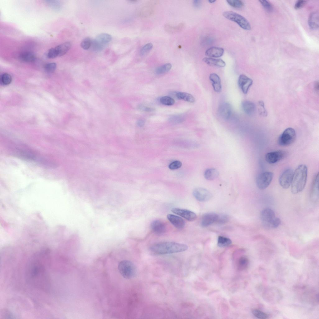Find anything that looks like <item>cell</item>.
I'll list each match as a JSON object with an SVG mask.
<instances>
[{
  "label": "cell",
  "mask_w": 319,
  "mask_h": 319,
  "mask_svg": "<svg viewBox=\"0 0 319 319\" xmlns=\"http://www.w3.org/2000/svg\"><path fill=\"white\" fill-rule=\"evenodd\" d=\"M36 258L31 263L27 271L28 282L34 286L46 291L49 289L50 283L44 260Z\"/></svg>",
  "instance_id": "cell-1"
},
{
  "label": "cell",
  "mask_w": 319,
  "mask_h": 319,
  "mask_svg": "<svg viewBox=\"0 0 319 319\" xmlns=\"http://www.w3.org/2000/svg\"><path fill=\"white\" fill-rule=\"evenodd\" d=\"M188 248V246L184 244L165 242L152 245L150 247V250L155 254L164 255L183 252L187 250Z\"/></svg>",
  "instance_id": "cell-2"
},
{
  "label": "cell",
  "mask_w": 319,
  "mask_h": 319,
  "mask_svg": "<svg viewBox=\"0 0 319 319\" xmlns=\"http://www.w3.org/2000/svg\"><path fill=\"white\" fill-rule=\"evenodd\" d=\"M307 168L304 164L299 165L294 172L291 184V191L296 194L302 191L307 182Z\"/></svg>",
  "instance_id": "cell-3"
},
{
  "label": "cell",
  "mask_w": 319,
  "mask_h": 319,
  "mask_svg": "<svg viewBox=\"0 0 319 319\" xmlns=\"http://www.w3.org/2000/svg\"><path fill=\"white\" fill-rule=\"evenodd\" d=\"M118 269L121 275L127 279L134 278L136 272V269L135 264L128 260H123L121 261L118 265Z\"/></svg>",
  "instance_id": "cell-4"
},
{
  "label": "cell",
  "mask_w": 319,
  "mask_h": 319,
  "mask_svg": "<svg viewBox=\"0 0 319 319\" xmlns=\"http://www.w3.org/2000/svg\"><path fill=\"white\" fill-rule=\"evenodd\" d=\"M223 16L226 19L237 23L241 28L247 30L251 29L250 24L244 17L235 12L228 11L224 12Z\"/></svg>",
  "instance_id": "cell-5"
},
{
  "label": "cell",
  "mask_w": 319,
  "mask_h": 319,
  "mask_svg": "<svg viewBox=\"0 0 319 319\" xmlns=\"http://www.w3.org/2000/svg\"><path fill=\"white\" fill-rule=\"evenodd\" d=\"M112 36L107 33H102L98 35L92 41V47L95 52H99L102 50L110 42Z\"/></svg>",
  "instance_id": "cell-6"
},
{
  "label": "cell",
  "mask_w": 319,
  "mask_h": 319,
  "mask_svg": "<svg viewBox=\"0 0 319 319\" xmlns=\"http://www.w3.org/2000/svg\"><path fill=\"white\" fill-rule=\"evenodd\" d=\"M296 137V132L293 128L286 129L279 137L278 144L282 146H288L293 144Z\"/></svg>",
  "instance_id": "cell-7"
},
{
  "label": "cell",
  "mask_w": 319,
  "mask_h": 319,
  "mask_svg": "<svg viewBox=\"0 0 319 319\" xmlns=\"http://www.w3.org/2000/svg\"><path fill=\"white\" fill-rule=\"evenodd\" d=\"M273 175L272 172L269 171L260 174L256 179V184L258 187L261 190L267 188L271 183Z\"/></svg>",
  "instance_id": "cell-8"
},
{
  "label": "cell",
  "mask_w": 319,
  "mask_h": 319,
  "mask_svg": "<svg viewBox=\"0 0 319 319\" xmlns=\"http://www.w3.org/2000/svg\"><path fill=\"white\" fill-rule=\"evenodd\" d=\"M263 295V297L265 300L272 303L279 302L282 297L279 290L274 288L267 289L264 292Z\"/></svg>",
  "instance_id": "cell-9"
},
{
  "label": "cell",
  "mask_w": 319,
  "mask_h": 319,
  "mask_svg": "<svg viewBox=\"0 0 319 319\" xmlns=\"http://www.w3.org/2000/svg\"><path fill=\"white\" fill-rule=\"evenodd\" d=\"M274 212L271 209L266 208L263 210L260 214V218L262 223L265 226L271 227L275 219Z\"/></svg>",
  "instance_id": "cell-10"
},
{
  "label": "cell",
  "mask_w": 319,
  "mask_h": 319,
  "mask_svg": "<svg viewBox=\"0 0 319 319\" xmlns=\"http://www.w3.org/2000/svg\"><path fill=\"white\" fill-rule=\"evenodd\" d=\"M293 173L292 169L289 168L282 174L279 178V183L283 188H288L291 185Z\"/></svg>",
  "instance_id": "cell-11"
},
{
  "label": "cell",
  "mask_w": 319,
  "mask_h": 319,
  "mask_svg": "<svg viewBox=\"0 0 319 319\" xmlns=\"http://www.w3.org/2000/svg\"><path fill=\"white\" fill-rule=\"evenodd\" d=\"M286 152L283 150H278L267 153L265 156L266 161L269 164L275 163L283 159L286 156Z\"/></svg>",
  "instance_id": "cell-12"
},
{
  "label": "cell",
  "mask_w": 319,
  "mask_h": 319,
  "mask_svg": "<svg viewBox=\"0 0 319 319\" xmlns=\"http://www.w3.org/2000/svg\"><path fill=\"white\" fill-rule=\"evenodd\" d=\"M193 194L198 201L204 202L209 200L212 197L211 193L208 190L202 188H197L193 191Z\"/></svg>",
  "instance_id": "cell-13"
},
{
  "label": "cell",
  "mask_w": 319,
  "mask_h": 319,
  "mask_svg": "<svg viewBox=\"0 0 319 319\" xmlns=\"http://www.w3.org/2000/svg\"><path fill=\"white\" fill-rule=\"evenodd\" d=\"M219 115L223 119L228 120L231 117L232 113V108L231 104L227 102L221 103L218 108Z\"/></svg>",
  "instance_id": "cell-14"
},
{
  "label": "cell",
  "mask_w": 319,
  "mask_h": 319,
  "mask_svg": "<svg viewBox=\"0 0 319 319\" xmlns=\"http://www.w3.org/2000/svg\"><path fill=\"white\" fill-rule=\"evenodd\" d=\"M171 211L189 221H193L197 218V215L194 212L185 209L173 208Z\"/></svg>",
  "instance_id": "cell-15"
},
{
  "label": "cell",
  "mask_w": 319,
  "mask_h": 319,
  "mask_svg": "<svg viewBox=\"0 0 319 319\" xmlns=\"http://www.w3.org/2000/svg\"><path fill=\"white\" fill-rule=\"evenodd\" d=\"M253 80L244 74H241L239 76L238 79V85L245 94L247 93L250 87L253 83Z\"/></svg>",
  "instance_id": "cell-16"
},
{
  "label": "cell",
  "mask_w": 319,
  "mask_h": 319,
  "mask_svg": "<svg viewBox=\"0 0 319 319\" xmlns=\"http://www.w3.org/2000/svg\"><path fill=\"white\" fill-rule=\"evenodd\" d=\"M218 217V215L214 213H209L205 214L202 217L201 225L203 227H207L214 223H215Z\"/></svg>",
  "instance_id": "cell-17"
},
{
  "label": "cell",
  "mask_w": 319,
  "mask_h": 319,
  "mask_svg": "<svg viewBox=\"0 0 319 319\" xmlns=\"http://www.w3.org/2000/svg\"><path fill=\"white\" fill-rule=\"evenodd\" d=\"M151 228L155 234L160 235L164 233L166 231V226L165 223L160 220L153 221L151 224Z\"/></svg>",
  "instance_id": "cell-18"
},
{
  "label": "cell",
  "mask_w": 319,
  "mask_h": 319,
  "mask_svg": "<svg viewBox=\"0 0 319 319\" xmlns=\"http://www.w3.org/2000/svg\"><path fill=\"white\" fill-rule=\"evenodd\" d=\"M167 217L169 221L176 228L182 229L185 226V221L181 217L172 214H168Z\"/></svg>",
  "instance_id": "cell-19"
},
{
  "label": "cell",
  "mask_w": 319,
  "mask_h": 319,
  "mask_svg": "<svg viewBox=\"0 0 319 319\" xmlns=\"http://www.w3.org/2000/svg\"><path fill=\"white\" fill-rule=\"evenodd\" d=\"M209 78L212 83L214 91L217 93L221 92L222 87L221 80L219 76L216 74L212 73L210 74Z\"/></svg>",
  "instance_id": "cell-20"
},
{
  "label": "cell",
  "mask_w": 319,
  "mask_h": 319,
  "mask_svg": "<svg viewBox=\"0 0 319 319\" xmlns=\"http://www.w3.org/2000/svg\"><path fill=\"white\" fill-rule=\"evenodd\" d=\"M224 52V49L222 48L212 47L206 50L205 55L210 58H218L222 56Z\"/></svg>",
  "instance_id": "cell-21"
},
{
  "label": "cell",
  "mask_w": 319,
  "mask_h": 319,
  "mask_svg": "<svg viewBox=\"0 0 319 319\" xmlns=\"http://www.w3.org/2000/svg\"><path fill=\"white\" fill-rule=\"evenodd\" d=\"M202 60L208 65L218 67H223L226 66L225 62L222 60L215 59L212 58L205 57Z\"/></svg>",
  "instance_id": "cell-22"
},
{
  "label": "cell",
  "mask_w": 319,
  "mask_h": 319,
  "mask_svg": "<svg viewBox=\"0 0 319 319\" xmlns=\"http://www.w3.org/2000/svg\"><path fill=\"white\" fill-rule=\"evenodd\" d=\"M241 107L244 112L249 115L253 114L255 110V104L252 102L245 100L241 103Z\"/></svg>",
  "instance_id": "cell-23"
},
{
  "label": "cell",
  "mask_w": 319,
  "mask_h": 319,
  "mask_svg": "<svg viewBox=\"0 0 319 319\" xmlns=\"http://www.w3.org/2000/svg\"><path fill=\"white\" fill-rule=\"evenodd\" d=\"M308 24L310 28L313 30H316L319 27V14L318 12L312 13L308 19Z\"/></svg>",
  "instance_id": "cell-24"
},
{
  "label": "cell",
  "mask_w": 319,
  "mask_h": 319,
  "mask_svg": "<svg viewBox=\"0 0 319 319\" xmlns=\"http://www.w3.org/2000/svg\"><path fill=\"white\" fill-rule=\"evenodd\" d=\"M318 182L319 174L318 173L314 179L311 188V198L313 200L316 201L318 198Z\"/></svg>",
  "instance_id": "cell-25"
},
{
  "label": "cell",
  "mask_w": 319,
  "mask_h": 319,
  "mask_svg": "<svg viewBox=\"0 0 319 319\" xmlns=\"http://www.w3.org/2000/svg\"><path fill=\"white\" fill-rule=\"evenodd\" d=\"M71 47V44L69 42H64L57 46L55 48L58 56H61L65 54L69 50Z\"/></svg>",
  "instance_id": "cell-26"
},
{
  "label": "cell",
  "mask_w": 319,
  "mask_h": 319,
  "mask_svg": "<svg viewBox=\"0 0 319 319\" xmlns=\"http://www.w3.org/2000/svg\"><path fill=\"white\" fill-rule=\"evenodd\" d=\"M218 171L215 169L210 168L207 169L204 172V177L208 180H212L217 178L219 175Z\"/></svg>",
  "instance_id": "cell-27"
},
{
  "label": "cell",
  "mask_w": 319,
  "mask_h": 319,
  "mask_svg": "<svg viewBox=\"0 0 319 319\" xmlns=\"http://www.w3.org/2000/svg\"><path fill=\"white\" fill-rule=\"evenodd\" d=\"M19 57L22 61L28 62H33L36 59L35 54L32 52L28 51L21 53Z\"/></svg>",
  "instance_id": "cell-28"
},
{
  "label": "cell",
  "mask_w": 319,
  "mask_h": 319,
  "mask_svg": "<svg viewBox=\"0 0 319 319\" xmlns=\"http://www.w3.org/2000/svg\"><path fill=\"white\" fill-rule=\"evenodd\" d=\"M176 96L179 99L183 100L190 103H193L195 101V98L193 95L185 92H179L176 93Z\"/></svg>",
  "instance_id": "cell-29"
},
{
  "label": "cell",
  "mask_w": 319,
  "mask_h": 319,
  "mask_svg": "<svg viewBox=\"0 0 319 319\" xmlns=\"http://www.w3.org/2000/svg\"><path fill=\"white\" fill-rule=\"evenodd\" d=\"M183 26L182 23H180L175 26L166 24L165 25L164 29L168 33H174L180 31L183 28Z\"/></svg>",
  "instance_id": "cell-30"
},
{
  "label": "cell",
  "mask_w": 319,
  "mask_h": 319,
  "mask_svg": "<svg viewBox=\"0 0 319 319\" xmlns=\"http://www.w3.org/2000/svg\"><path fill=\"white\" fill-rule=\"evenodd\" d=\"M231 243V240L228 238L222 236H219L218 237L217 245L220 247H227L230 245Z\"/></svg>",
  "instance_id": "cell-31"
},
{
  "label": "cell",
  "mask_w": 319,
  "mask_h": 319,
  "mask_svg": "<svg viewBox=\"0 0 319 319\" xmlns=\"http://www.w3.org/2000/svg\"><path fill=\"white\" fill-rule=\"evenodd\" d=\"M172 68V65L168 63L160 66L155 70V73L157 74H161L169 71Z\"/></svg>",
  "instance_id": "cell-32"
},
{
  "label": "cell",
  "mask_w": 319,
  "mask_h": 319,
  "mask_svg": "<svg viewBox=\"0 0 319 319\" xmlns=\"http://www.w3.org/2000/svg\"><path fill=\"white\" fill-rule=\"evenodd\" d=\"M249 264V260L245 257H242L239 259L238 267V269L240 270L245 269L247 267Z\"/></svg>",
  "instance_id": "cell-33"
},
{
  "label": "cell",
  "mask_w": 319,
  "mask_h": 319,
  "mask_svg": "<svg viewBox=\"0 0 319 319\" xmlns=\"http://www.w3.org/2000/svg\"><path fill=\"white\" fill-rule=\"evenodd\" d=\"M12 80L11 76L7 73L3 74L0 77V83L2 85H7L11 83Z\"/></svg>",
  "instance_id": "cell-34"
},
{
  "label": "cell",
  "mask_w": 319,
  "mask_h": 319,
  "mask_svg": "<svg viewBox=\"0 0 319 319\" xmlns=\"http://www.w3.org/2000/svg\"><path fill=\"white\" fill-rule=\"evenodd\" d=\"M160 102L163 104L167 106L172 105L175 103L174 99L170 97L167 96L161 97L160 99Z\"/></svg>",
  "instance_id": "cell-35"
},
{
  "label": "cell",
  "mask_w": 319,
  "mask_h": 319,
  "mask_svg": "<svg viewBox=\"0 0 319 319\" xmlns=\"http://www.w3.org/2000/svg\"><path fill=\"white\" fill-rule=\"evenodd\" d=\"M185 119V117L182 115H176L171 117L169 118V121L173 123L182 122Z\"/></svg>",
  "instance_id": "cell-36"
},
{
  "label": "cell",
  "mask_w": 319,
  "mask_h": 319,
  "mask_svg": "<svg viewBox=\"0 0 319 319\" xmlns=\"http://www.w3.org/2000/svg\"><path fill=\"white\" fill-rule=\"evenodd\" d=\"M226 1L230 6L235 8H240L244 6L243 2L241 0H230Z\"/></svg>",
  "instance_id": "cell-37"
},
{
  "label": "cell",
  "mask_w": 319,
  "mask_h": 319,
  "mask_svg": "<svg viewBox=\"0 0 319 319\" xmlns=\"http://www.w3.org/2000/svg\"><path fill=\"white\" fill-rule=\"evenodd\" d=\"M229 220V217L226 214L218 215V218L215 223L219 224H222L227 223Z\"/></svg>",
  "instance_id": "cell-38"
},
{
  "label": "cell",
  "mask_w": 319,
  "mask_h": 319,
  "mask_svg": "<svg viewBox=\"0 0 319 319\" xmlns=\"http://www.w3.org/2000/svg\"><path fill=\"white\" fill-rule=\"evenodd\" d=\"M258 111L260 115L263 117L267 116V112L265 109L264 102L262 101H259L258 102Z\"/></svg>",
  "instance_id": "cell-39"
},
{
  "label": "cell",
  "mask_w": 319,
  "mask_h": 319,
  "mask_svg": "<svg viewBox=\"0 0 319 319\" xmlns=\"http://www.w3.org/2000/svg\"><path fill=\"white\" fill-rule=\"evenodd\" d=\"M252 313L255 316L259 319H267L269 317L266 313L258 309L253 310Z\"/></svg>",
  "instance_id": "cell-40"
},
{
  "label": "cell",
  "mask_w": 319,
  "mask_h": 319,
  "mask_svg": "<svg viewBox=\"0 0 319 319\" xmlns=\"http://www.w3.org/2000/svg\"><path fill=\"white\" fill-rule=\"evenodd\" d=\"M92 41V40L90 38L86 37L84 38L81 42V46L83 49L87 50L91 46Z\"/></svg>",
  "instance_id": "cell-41"
},
{
  "label": "cell",
  "mask_w": 319,
  "mask_h": 319,
  "mask_svg": "<svg viewBox=\"0 0 319 319\" xmlns=\"http://www.w3.org/2000/svg\"><path fill=\"white\" fill-rule=\"evenodd\" d=\"M153 46V45L151 43H148L144 45L140 50V55L143 56L146 54L152 49Z\"/></svg>",
  "instance_id": "cell-42"
},
{
  "label": "cell",
  "mask_w": 319,
  "mask_h": 319,
  "mask_svg": "<svg viewBox=\"0 0 319 319\" xmlns=\"http://www.w3.org/2000/svg\"><path fill=\"white\" fill-rule=\"evenodd\" d=\"M56 64L55 63L47 64L45 66V71L47 73H51L54 72L56 69Z\"/></svg>",
  "instance_id": "cell-43"
},
{
  "label": "cell",
  "mask_w": 319,
  "mask_h": 319,
  "mask_svg": "<svg viewBox=\"0 0 319 319\" xmlns=\"http://www.w3.org/2000/svg\"><path fill=\"white\" fill-rule=\"evenodd\" d=\"M264 8L267 11L271 12L273 9V7L271 4L268 1L266 0L259 1Z\"/></svg>",
  "instance_id": "cell-44"
},
{
  "label": "cell",
  "mask_w": 319,
  "mask_h": 319,
  "mask_svg": "<svg viewBox=\"0 0 319 319\" xmlns=\"http://www.w3.org/2000/svg\"><path fill=\"white\" fill-rule=\"evenodd\" d=\"M182 165V163L180 161L176 160L171 163L169 166V168L171 170H174L180 168Z\"/></svg>",
  "instance_id": "cell-45"
},
{
  "label": "cell",
  "mask_w": 319,
  "mask_h": 319,
  "mask_svg": "<svg viewBox=\"0 0 319 319\" xmlns=\"http://www.w3.org/2000/svg\"><path fill=\"white\" fill-rule=\"evenodd\" d=\"M47 56L50 59H53L58 56L55 48H51L48 51Z\"/></svg>",
  "instance_id": "cell-46"
},
{
  "label": "cell",
  "mask_w": 319,
  "mask_h": 319,
  "mask_svg": "<svg viewBox=\"0 0 319 319\" xmlns=\"http://www.w3.org/2000/svg\"><path fill=\"white\" fill-rule=\"evenodd\" d=\"M137 108L140 111L146 112H150L155 110L153 108L142 105H139L137 107Z\"/></svg>",
  "instance_id": "cell-47"
},
{
  "label": "cell",
  "mask_w": 319,
  "mask_h": 319,
  "mask_svg": "<svg viewBox=\"0 0 319 319\" xmlns=\"http://www.w3.org/2000/svg\"><path fill=\"white\" fill-rule=\"evenodd\" d=\"M306 3V1L303 0L298 1L296 3L294 8L296 9H300L303 7Z\"/></svg>",
  "instance_id": "cell-48"
},
{
  "label": "cell",
  "mask_w": 319,
  "mask_h": 319,
  "mask_svg": "<svg viewBox=\"0 0 319 319\" xmlns=\"http://www.w3.org/2000/svg\"><path fill=\"white\" fill-rule=\"evenodd\" d=\"M281 222L280 219L279 218L276 217L272 225L271 228H277L280 225Z\"/></svg>",
  "instance_id": "cell-49"
},
{
  "label": "cell",
  "mask_w": 319,
  "mask_h": 319,
  "mask_svg": "<svg viewBox=\"0 0 319 319\" xmlns=\"http://www.w3.org/2000/svg\"><path fill=\"white\" fill-rule=\"evenodd\" d=\"M201 4V1L199 0H195L193 1V5L196 7H198L200 6Z\"/></svg>",
  "instance_id": "cell-50"
},
{
  "label": "cell",
  "mask_w": 319,
  "mask_h": 319,
  "mask_svg": "<svg viewBox=\"0 0 319 319\" xmlns=\"http://www.w3.org/2000/svg\"><path fill=\"white\" fill-rule=\"evenodd\" d=\"M145 121L144 120L142 119L138 120L137 122V125L140 127H142L143 126L145 125Z\"/></svg>",
  "instance_id": "cell-51"
},
{
  "label": "cell",
  "mask_w": 319,
  "mask_h": 319,
  "mask_svg": "<svg viewBox=\"0 0 319 319\" xmlns=\"http://www.w3.org/2000/svg\"><path fill=\"white\" fill-rule=\"evenodd\" d=\"M318 83H319L318 82H317L316 83V84H315V89H316L317 90H318V88H319V84H318Z\"/></svg>",
  "instance_id": "cell-52"
},
{
  "label": "cell",
  "mask_w": 319,
  "mask_h": 319,
  "mask_svg": "<svg viewBox=\"0 0 319 319\" xmlns=\"http://www.w3.org/2000/svg\"><path fill=\"white\" fill-rule=\"evenodd\" d=\"M210 3H212L216 1V0H209L208 1Z\"/></svg>",
  "instance_id": "cell-53"
}]
</instances>
